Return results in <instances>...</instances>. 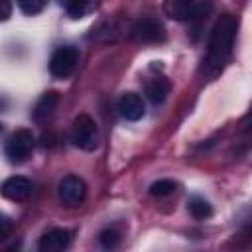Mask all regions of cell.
<instances>
[{
    "label": "cell",
    "mask_w": 252,
    "mask_h": 252,
    "mask_svg": "<svg viewBox=\"0 0 252 252\" xmlns=\"http://www.w3.org/2000/svg\"><path fill=\"white\" fill-rule=\"evenodd\" d=\"M0 132H2V124H0Z\"/></svg>",
    "instance_id": "cell-21"
},
{
    "label": "cell",
    "mask_w": 252,
    "mask_h": 252,
    "mask_svg": "<svg viewBox=\"0 0 252 252\" xmlns=\"http://www.w3.org/2000/svg\"><path fill=\"white\" fill-rule=\"evenodd\" d=\"M98 242L102 248L110 250V248H116L118 242H120V234L114 230V228H104L100 234H98Z\"/></svg>",
    "instance_id": "cell-16"
},
{
    "label": "cell",
    "mask_w": 252,
    "mask_h": 252,
    "mask_svg": "<svg viewBox=\"0 0 252 252\" xmlns=\"http://www.w3.org/2000/svg\"><path fill=\"white\" fill-rule=\"evenodd\" d=\"M59 201L65 207H79L87 197V185L79 175H65L57 187Z\"/></svg>",
    "instance_id": "cell-6"
},
{
    "label": "cell",
    "mask_w": 252,
    "mask_h": 252,
    "mask_svg": "<svg viewBox=\"0 0 252 252\" xmlns=\"http://www.w3.org/2000/svg\"><path fill=\"white\" fill-rule=\"evenodd\" d=\"M236 20L232 16H220L217 24L213 26L211 37H209V51L205 57V69L209 75H217L222 71V67L228 63L234 47V37H236Z\"/></svg>",
    "instance_id": "cell-1"
},
{
    "label": "cell",
    "mask_w": 252,
    "mask_h": 252,
    "mask_svg": "<svg viewBox=\"0 0 252 252\" xmlns=\"http://www.w3.org/2000/svg\"><path fill=\"white\" fill-rule=\"evenodd\" d=\"M45 4H47V0H18L20 10H22L24 14H28V16L39 14V12L45 8Z\"/></svg>",
    "instance_id": "cell-17"
},
{
    "label": "cell",
    "mask_w": 252,
    "mask_h": 252,
    "mask_svg": "<svg viewBox=\"0 0 252 252\" xmlns=\"http://www.w3.org/2000/svg\"><path fill=\"white\" fill-rule=\"evenodd\" d=\"M130 33L136 41H142V43H158L165 39V28L156 18H140L132 26Z\"/></svg>",
    "instance_id": "cell-7"
},
{
    "label": "cell",
    "mask_w": 252,
    "mask_h": 252,
    "mask_svg": "<svg viewBox=\"0 0 252 252\" xmlns=\"http://www.w3.org/2000/svg\"><path fill=\"white\" fill-rule=\"evenodd\" d=\"M77 63H79V49L73 45H63L53 51L49 59V73L57 79H65L75 71Z\"/></svg>",
    "instance_id": "cell-5"
},
{
    "label": "cell",
    "mask_w": 252,
    "mask_h": 252,
    "mask_svg": "<svg viewBox=\"0 0 252 252\" xmlns=\"http://www.w3.org/2000/svg\"><path fill=\"white\" fill-rule=\"evenodd\" d=\"M96 6V0H75L69 8H65L67 12H69V16L71 18H83V16H87L93 8Z\"/></svg>",
    "instance_id": "cell-14"
},
{
    "label": "cell",
    "mask_w": 252,
    "mask_h": 252,
    "mask_svg": "<svg viewBox=\"0 0 252 252\" xmlns=\"http://www.w3.org/2000/svg\"><path fill=\"white\" fill-rule=\"evenodd\" d=\"M213 6V0H163V12L177 20L187 22L203 16Z\"/></svg>",
    "instance_id": "cell-2"
},
{
    "label": "cell",
    "mask_w": 252,
    "mask_h": 252,
    "mask_svg": "<svg viewBox=\"0 0 252 252\" xmlns=\"http://www.w3.org/2000/svg\"><path fill=\"white\" fill-rule=\"evenodd\" d=\"M146 94L154 104H159L169 94V83L165 79H154L146 85Z\"/></svg>",
    "instance_id": "cell-12"
},
{
    "label": "cell",
    "mask_w": 252,
    "mask_h": 252,
    "mask_svg": "<svg viewBox=\"0 0 252 252\" xmlns=\"http://www.w3.org/2000/svg\"><path fill=\"white\" fill-rule=\"evenodd\" d=\"M14 224H12V219L6 217L4 213H0V240H4L6 236H10Z\"/></svg>",
    "instance_id": "cell-18"
},
{
    "label": "cell",
    "mask_w": 252,
    "mask_h": 252,
    "mask_svg": "<svg viewBox=\"0 0 252 252\" xmlns=\"http://www.w3.org/2000/svg\"><path fill=\"white\" fill-rule=\"evenodd\" d=\"M33 144H35V140H33L32 130L20 128V130H16V132L6 140V148H4L6 158H8L12 163H22V161H26V159L32 156Z\"/></svg>",
    "instance_id": "cell-4"
},
{
    "label": "cell",
    "mask_w": 252,
    "mask_h": 252,
    "mask_svg": "<svg viewBox=\"0 0 252 252\" xmlns=\"http://www.w3.org/2000/svg\"><path fill=\"white\" fill-rule=\"evenodd\" d=\"M71 142L85 152H93L98 146V128L89 114H79L73 120Z\"/></svg>",
    "instance_id": "cell-3"
},
{
    "label": "cell",
    "mask_w": 252,
    "mask_h": 252,
    "mask_svg": "<svg viewBox=\"0 0 252 252\" xmlns=\"http://www.w3.org/2000/svg\"><path fill=\"white\" fill-rule=\"evenodd\" d=\"M175 189H177L175 181H171V179H159V181L152 183L150 193H152L154 197H167V195H171Z\"/></svg>",
    "instance_id": "cell-15"
},
{
    "label": "cell",
    "mask_w": 252,
    "mask_h": 252,
    "mask_svg": "<svg viewBox=\"0 0 252 252\" xmlns=\"http://www.w3.org/2000/svg\"><path fill=\"white\" fill-rule=\"evenodd\" d=\"M69 244H71V232H69L67 228L57 226V228L47 230V232L41 236L37 248H39L41 252H61V250H65Z\"/></svg>",
    "instance_id": "cell-9"
},
{
    "label": "cell",
    "mask_w": 252,
    "mask_h": 252,
    "mask_svg": "<svg viewBox=\"0 0 252 252\" xmlns=\"http://www.w3.org/2000/svg\"><path fill=\"white\" fill-rule=\"evenodd\" d=\"M12 16V2L10 0H0V22L8 20Z\"/></svg>",
    "instance_id": "cell-19"
},
{
    "label": "cell",
    "mask_w": 252,
    "mask_h": 252,
    "mask_svg": "<svg viewBox=\"0 0 252 252\" xmlns=\"http://www.w3.org/2000/svg\"><path fill=\"white\" fill-rule=\"evenodd\" d=\"M73 2H75V0H59V4H61V6H65V8H69Z\"/></svg>",
    "instance_id": "cell-20"
},
{
    "label": "cell",
    "mask_w": 252,
    "mask_h": 252,
    "mask_svg": "<svg viewBox=\"0 0 252 252\" xmlns=\"http://www.w3.org/2000/svg\"><path fill=\"white\" fill-rule=\"evenodd\" d=\"M32 189H33L32 181L28 177H24V175H12V177H8L2 183V187H0L2 195L6 199H10V201H26L32 195Z\"/></svg>",
    "instance_id": "cell-8"
},
{
    "label": "cell",
    "mask_w": 252,
    "mask_h": 252,
    "mask_svg": "<svg viewBox=\"0 0 252 252\" xmlns=\"http://www.w3.org/2000/svg\"><path fill=\"white\" fill-rule=\"evenodd\" d=\"M57 102H59V93L57 91H47L39 96V100L35 102L33 106V120L35 122H45L53 110L57 108Z\"/></svg>",
    "instance_id": "cell-11"
},
{
    "label": "cell",
    "mask_w": 252,
    "mask_h": 252,
    "mask_svg": "<svg viewBox=\"0 0 252 252\" xmlns=\"http://www.w3.org/2000/svg\"><path fill=\"white\" fill-rule=\"evenodd\" d=\"M118 110L126 120H132V122L140 120L144 116V112H146L144 100H142V96L138 93H124L120 96V100H118Z\"/></svg>",
    "instance_id": "cell-10"
},
{
    "label": "cell",
    "mask_w": 252,
    "mask_h": 252,
    "mask_svg": "<svg viewBox=\"0 0 252 252\" xmlns=\"http://www.w3.org/2000/svg\"><path fill=\"white\" fill-rule=\"evenodd\" d=\"M187 209L195 219H209L213 215V207L203 197H191L187 201Z\"/></svg>",
    "instance_id": "cell-13"
}]
</instances>
